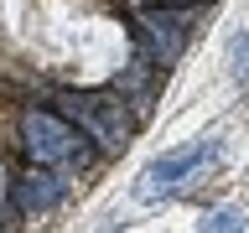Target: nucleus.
Segmentation results:
<instances>
[{"instance_id": "f257e3e1", "label": "nucleus", "mask_w": 249, "mask_h": 233, "mask_svg": "<svg viewBox=\"0 0 249 233\" xmlns=\"http://www.w3.org/2000/svg\"><path fill=\"white\" fill-rule=\"evenodd\" d=\"M213 150H218L213 140H197V145H187V150H171V155H161V161H151V166L140 171V182H135V202H156V197H166V192H177Z\"/></svg>"}, {"instance_id": "f03ea898", "label": "nucleus", "mask_w": 249, "mask_h": 233, "mask_svg": "<svg viewBox=\"0 0 249 233\" xmlns=\"http://www.w3.org/2000/svg\"><path fill=\"white\" fill-rule=\"evenodd\" d=\"M62 114L83 130L89 140H99V145H124V135H130V124H124L120 114V99H99V93H78V99H62Z\"/></svg>"}, {"instance_id": "7ed1b4c3", "label": "nucleus", "mask_w": 249, "mask_h": 233, "mask_svg": "<svg viewBox=\"0 0 249 233\" xmlns=\"http://www.w3.org/2000/svg\"><path fill=\"white\" fill-rule=\"evenodd\" d=\"M21 135H26V150L36 155L42 166L83 155V140H78V130L62 119V114H47V109H31V114H26V124H21Z\"/></svg>"}, {"instance_id": "20e7f679", "label": "nucleus", "mask_w": 249, "mask_h": 233, "mask_svg": "<svg viewBox=\"0 0 249 233\" xmlns=\"http://www.w3.org/2000/svg\"><path fill=\"white\" fill-rule=\"evenodd\" d=\"M140 36H145V57H156V62H171L177 52H182V42H187V16H161V11H151V16H140Z\"/></svg>"}, {"instance_id": "39448f33", "label": "nucleus", "mask_w": 249, "mask_h": 233, "mask_svg": "<svg viewBox=\"0 0 249 233\" xmlns=\"http://www.w3.org/2000/svg\"><path fill=\"white\" fill-rule=\"evenodd\" d=\"M57 197H62V182L52 171H26V176L16 182V202H21L26 213H47Z\"/></svg>"}, {"instance_id": "423d86ee", "label": "nucleus", "mask_w": 249, "mask_h": 233, "mask_svg": "<svg viewBox=\"0 0 249 233\" xmlns=\"http://www.w3.org/2000/svg\"><path fill=\"white\" fill-rule=\"evenodd\" d=\"M249 228V213L244 207H218V213H208L197 223V233H244Z\"/></svg>"}, {"instance_id": "0eeeda50", "label": "nucleus", "mask_w": 249, "mask_h": 233, "mask_svg": "<svg viewBox=\"0 0 249 233\" xmlns=\"http://www.w3.org/2000/svg\"><path fill=\"white\" fill-rule=\"evenodd\" d=\"M161 5H187V0H161Z\"/></svg>"}]
</instances>
